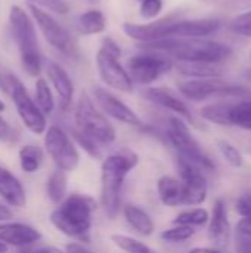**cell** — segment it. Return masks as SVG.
Masks as SVG:
<instances>
[{"label":"cell","mask_w":251,"mask_h":253,"mask_svg":"<svg viewBox=\"0 0 251 253\" xmlns=\"http://www.w3.org/2000/svg\"><path fill=\"white\" fill-rule=\"evenodd\" d=\"M139 165V156L127 148L111 153L101 163L99 205L108 219H115L123 208V188L127 176Z\"/></svg>","instance_id":"1"},{"label":"cell","mask_w":251,"mask_h":253,"mask_svg":"<svg viewBox=\"0 0 251 253\" xmlns=\"http://www.w3.org/2000/svg\"><path fill=\"white\" fill-rule=\"evenodd\" d=\"M142 49L152 50L169 56L172 61L188 64H216L222 65L231 55L232 49L222 42L206 37L198 39H161L151 43H142Z\"/></svg>","instance_id":"2"},{"label":"cell","mask_w":251,"mask_h":253,"mask_svg":"<svg viewBox=\"0 0 251 253\" xmlns=\"http://www.w3.org/2000/svg\"><path fill=\"white\" fill-rule=\"evenodd\" d=\"M98 202L89 194H68L52 211L49 219L52 225L65 237L84 245L90 243V231L93 227V213Z\"/></svg>","instance_id":"3"},{"label":"cell","mask_w":251,"mask_h":253,"mask_svg":"<svg viewBox=\"0 0 251 253\" xmlns=\"http://www.w3.org/2000/svg\"><path fill=\"white\" fill-rule=\"evenodd\" d=\"M9 28L19 50L24 71L31 77H38L43 68V56L31 15L21 6L13 4L9 10Z\"/></svg>","instance_id":"4"},{"label":"cell","mask_w":251,"mask_h":253,"mask_svg":"<svg viewBox=\"0 0 251 253\" xmlns=\"http://www.w3.org/2000/svg\"><path fill=\"white\" fill-rule=\"evenodd\" d=\"M74 127L96 141L101 147L117 141V130L109 119L96 107L87 92H81L74 105Z\"/></svg>","instance_id":"5"},{"label":"cell","mask_w":251,"mask_h":253,"mask_svg":"<svg viewBox=\"0 0 251 253\" xmlns=\"http://www.w3.org/2000/svg\"><path fill=\"white\" fill-rule=\"evenodd\" d=\"M164 136H166V142L170 147H173V150L178 153L179 157L191 162L203 172H213L216 169L213 160L201 148L198 141L191 133L188 123L183 119L178 116L169 117L164 127Z\"/></svg>","instance_id":"6"},{"label":"cell","mask_w":251,"mask_h":253,"mask_svg":"<svg viewBox=\"0 0 251 253\" xmlns=\"http://www.w3.org/2000/svg\"><path fill=\"white\" fill-rule=\"evenodd\" d=\"M179 93L192 102H201L213 98L238 99L251 96V89L240 83H232L219 77L209 79H189L178 84Z\"/></svg>","instance_id":"7"},{"label":"cell","mask_w":251,"mask_h":253,"mask_svg":"<svg viewBox=\"0 0 251 253\" xmlns=\"http://www.w3.org/2000/svg\"><path fill=\"white\" fill-rule=\"evenodd\" d=\"M121 56L120 46L111 37H104L101 47L96 53V67L101 80L112 90L121 93L133 92V82L127 70L120 64Z\"/></svg>","instance_id":"8"},{"label":"cell","mask_w":251,"mask_h":253,"mask_svg":"<svg viewBox=\"0 0 251 253\" xmlns=\"http://www.w3.org/2000/svg\"><path fill=\"white\" fill-rule=\"evenodd\" d=\"M43 147L44 154L49 156L55 169L70 173L78 168L81 154L65 127L59 125L47 126L43 133Z\"/></svg>","instance_id":"9"},{"label":"cell","mask_w":251,"mask_h":253,"mask_svg":"<svg viewBox=\"0 0 251 253\" xmlns=\"http://www.w3.org/2000/svg\"><path fill=\"white\" fill-rule=\"evenodd\" d=\"M9 95L15 105L16 114L21 119L24 127L33 135H43L47 129V117L40 111L34 98L28 93L24 83L9 71L7 74Z\"/></svg>","instance_id":"10"},{"label":"cell","mask_w":251,"mask_h":253,"mask_svg":"<svg viewBox=\"0 0 251 253\" xmlns=\"http://www.w3.org/2000/svg\"><path fill=\"white\" fill-rule=\"evenodd\" d=\"M28 9H30V15L34 21V24L38 27V30L41 31L46 42L55 50H58L61 55H64L65 58L77 59L78 49H77L75 42H74L72 36L70 34V31L65 27H62L49 12L40 9L34 4H28Z\"/></svg>","instance_id":"11"},{"label":"cell","mask_w":251,"mask_h":253,"mask_svg":"<svg viewBox=\"0 0 251 253\" xmlns=\"http://www.w3.org/2000/svg\"><path fill=\"white\" fill-rule=\"evenodd\" d=\"M200 116L219 126H235L251 130V96L206 105L201 108Z\"/></svg>","instance_id":"12"},{"label":"cell","mask_w":251,"mask_h":253,"mask_svg":"<svg viewBox=\"0 0 251 253\" xmlns=\"http://www.w3.org/2000/svg\"><path fill=\"white\" fill-rule=\"evenodd\" d=\"M175 67V62L158 52L145 50L142 53H138L132 56L127 61V73L135 83L141 86H149L154 82H157L160 77L167 74Z\"/></svg>","instance_id":"13"},{"label":"cell","mask_w":251,"mask_h":253,"mask_svg":"<svg viewBox=\"0 0 251 253\" xmlns=\"http://www.w3.org/2000/svg\"><path fill=\"white\" fill-rule=\"evenodd\" d=\"M176 166L182 182V206L203 205L209 193V182L204 172L179 156L176 159Z\"/></svg>","instance_id":"14"},{"label":"cell","mask_w":251,"mask_h":253,"mask_svg":"<svg viewBox=\"0 0 251 253\" xmlns=\"http://www.w3.org/2000/svg\"><path fill=\"white\" fill-rule=\"evenodd\" d=\"M92 99L108 119L136 129H141L145 125V122L132 107H129L121 98L105 87H95Z\"/></svg>","instance_id":"15"},{"label":"cell","mask_w":251,"mask_h":253,"mask_svg":"<svg viewBox=\"0 0 251 253\" xmlns=\"http://www.w3.org/2000/svg\"><path fill=\"white\" fill-rule=\"evenodd\" d=\"M222 27V21L217 18H200V19H176L166 18L161 39H198L215 34ZM160 39V40H161Z\"/></svg>","instance_id":"16"},{"label":"cell","mask_w":251,"mask_h":253,"mask_svg":"<svg viewBox=\"0 0 251 253\" xmlns=\"http://www.w3.org/2000/svg\"><path fill=\"white\" fill-rule=\"evenodd\" d=\"M142 96L145 101L151 102L152 105H155L158 108L173 113L175 116L183 119L186 123L197 125L191 108L172 89H169V87H146L142 90Z\"/></svg>","instance_id":"17"},{"label":"cell","mask_w":251,"mask_h":253,"mask_svg":"<svg viewBox=\"0 0 251 253\" xmlns=\"http://www.w3.org/2000/svg\"><path fill=\"white\" fill-rule=\"evenodd\" d=\"M41 240V233L25 222L9 221L0 224V242L15 249H25L36 246Z\"/></svg>","instance_id":"18"},{"label":"cell","mask_w":251,"mask_h":253,"mask_svg":"<svg viewBox=\"0 0 251 253\" xmlns=\"http://www.w3.org/2000/svg\"><path fill=\"white\" fill-rule=\"evenodd\" d=\"M46 74L59 98V107L64 113L72 108L74 101V83L67 70L56 61H46Z\"/></svg>","instance_id":"19"},{"label":"cell","mask_w":251,"mask_h":253,"mask_svg":"<svg viewBox=\"0 0 251 253\" xmlns=\"http://www.w3.org/2000/svg\"><path fill=\"white\" fill-rule=\"evenodd\" d=\"M0 199L12 209H22L27 206V191L24 184L4 166H0Z\"/></svg>","instance_id":"20"},{"label":"cell","mask_w":251,"mask_h":253,"mask_svg":"<svg viewBox=\"0 0 251 253\" xmlns=\"http://www.w3.org/2000/svg\"><path fill=\"white\" fill-rule=\"evenodd\" d=\"M121 215L127 227L141 237H151L155 233V222L152 216L141 206L127 203L121 208Z\"/></svg>","instance_id":"21"},{"label":"cell","mask_w":251,"mask_h":253,"mask_svg":"<svg viewBox=\"0 0 251 253\" xmlns=\"http://www.w3.org/2000/svg\"><path fill=\"white\" fill-rule=\"evenodd\" d=\"M209 236L220 248H226L231 237V225L228 219L226 205L223 200H216L209 219Z\"/></svg>","instance_id":"22"},{"label":"cell","mask_w":251,"mask_h":253,"mask_svg":"<svg viewBox=\"0 0 251 253\" xmlns=\"http://www.w3.org/2000/svg\"><path fill=\"white\" fill-rule=\"evenodd\" d=\"M157 194L166 208L182 206V182L172 175H163L157 181Z\"/></svg>","instance_id":"23"},{"label":"cell","mask_w":251,"mask_h":253,"mask_svg":"<svg viewBox=\"0 0 251 253\" xmlns=\"http://www.w3.org/2000/svg\"><path fill=\"white\" fill-rule=\"evenodd\" d=\"M44 162V150L36 144H25L18 150L19 169L25 175L37 173Z\"/></svg>","instance_id":"24"},{"label":"cell","mask_w":251,"mask_h":253,"mask_svg":"<svg viewBox=\"0 0 251 253\" xmlns=\"http://www.w3.org/2000/svg\"><path fill=\"white\" fill-rule=\"evenodd\" d=\"M75 28L80 34H84V36L99 34L107 28V18L102 10L90 9L77 16Z\"/></svg>","instance_id":"25"},{"label":"cell","mask_w":251,"mask_h":253,"mask_svg":"<svg viewBox=\"0 0 251 253\" xmlns=\"http://www.w3.org/2000/svg\"><path fill=\"white\" fill-rule=\"evenodd\" d=\"M46 196L55 206L68 196V176L65 172L55 169L46 179Z\"/></svg>","instance_id":"26"},{"label":"cell","mask_w":251,"mask_h":253,"mask_svg":"<svg viewBox=\"0 0 251 253\" xmlns=\"http://www.w3.org/2000/svg\"><path fill=\"white\" fill-rule=\"evenodd\" d=\"M34 102L37 104V107L46 117L50 116L56 107L52 89H50L49 83L41 77H37L36 84H34Z\"/></svg>","instance_id":"27"},{"label":"cell","mask_w":251,"mask_h":253,"mask_svg":"<svg viewBox=\"0 0 251 253\" xmlns=\"http://www.w3.org/2000/svg\"><path fill=\"white\" fill-rule=\"evenodd\" d=\"M112 245L124 253H157L154 249H151L146 243L141 242L136 237L127 236V234H120L115 233L111 236Z\"/></svg>","instance_id":"28"},{"label":"cell","mask_w":251,"mask_h":253,"mask_svg":"<svg viewBox=\"0 0 251 253\" xmlns=\"http://www.w3.org/2000/svg\"><path fill=\"white\" fill-rule=\"evenodd\" d=\"M209 219H210L209 211H206L204 208H192V209H186V211H182L180 213H178L173 224L197 228V227L207 225Z\"/></svg>","instance_id":"29"},{"label":"cell","mask_w":251,"mask_h":253,"mask_svg":"<svg viewBox=\"0 0 251 253\" xmlns=\"http://www.w3.org/2000/svg\"><path fill=\"white\" fill-rule=\"evenodd\" d=\"M68 133L71 135L72 141L75 142V145H77V148L80 151H84V154H87L90 159H95V160L96 159H102V147L96 141H93L87 135L81 133L75 127H70Z\"/></svg>","instance_id":"30"},{"label":"cell","mask_w":251,"mask_h":253,"mask_svg":"<svg viewBox=\"0 0 251 253\" xmlns=\"http://www.w3.org/2000/svg\"><path fill=\"white\" fill-rule=\"evenodd\" d=\"M194 236H195V228L186 227V225H178V224L161 231V234H160L161 240L166 243H170V245L185 243V242L191 240Z\"/></svg>","instance_id":"31"},{"label":"cell","mask_w":251,"mask_h":253,"mask_svg":"<svg viewBox=\"0 0 251 253\" xmlns=\"http://www.w3.org/2000/svg\"><path fill=\"white\" fill-rule=\"evenodd\" d=\"M219 148L220 153L223 156V159L232 166V168H241L244 165V159L241 156V153L238 151V148L235 145H232L228 141H220L219 142Z\"/></svg>","instance_id":"32"},{"label":"cell","mask_w":251,"mask_h":253,"mask_svg":"<svg viewBox=\"0 0 251 253\" xmlns=\"http://www.w3.org/2000/svg\"><path fill=\"white\" fill-rule=\"evenodd\" d=\"M28 4L43 7V10L53 12L56 15H65L70 10V6L65 0H28Z\"/></svg>","instance_id":"33"},{"label":"cell","mask_w":251,"mask_h":253,"mask_svg":"<svg viewBox=\"0 0 251 253\" xmlns=\"http://www.w3.org/2000/svg\"><path fill=\"white\" fill-rule=\"evenodd\" d=\"M231 30L237 34L251 37V10L243 12L231 22Z\"/></svg>","instance_id":"34"},{"label":"cell","mask_w":251,"mask_h":253,"mask_svg":"<svg viewBox=\"0 0 251 253\" xmlns=\"http://www.w3.org/2000/svg\"><path fill=\"white\" fill-rule=\"evenodd\" d=\"M163 10V0H143L141 1L139 13L143 19H155Z\"/></svg>","instance_id":"35"},{"label":"cell","mask_w":251,"mask_h":253,"mask_svg":"<svg viewBox=\"0 0 251 253\" xmlns=\"http://www.w3.org/2000/svg\"><path fill=\"white\" fill-rule=\"evenodd\" d=\"M228 10H251V0H204Z\"/></svg>","instance_id":"36"},{"label":"cell","mask_w":251,"mask_h":253,"mask_svg":"<svg viewBox=\"0 0 251 253\" xmlns=\"http://www.w3.org/2000/svg\"><path fill=\"white\" fill-rule=\"evenodd\" d=\"M235 209L241 216V219L251 222V191H246L238 197L235 203Z\"/></svg>","instance_id":"37"},{"label":"cell","mask_w":251,"mask_h":253,"mask_svg":"<svg viewBox=\"0 0 251 253\" xmlns=\"http://www.w3.org/2000/svg\"><path fill=\"white\" fill-rule=\"evenodd\" d=\"M18 139V135H16V130L10 126V123L7 120L3 119V116L0 114V141L1 142H9V144H13L16 142Z\"/></svg>","instance_id":"38"},{"label":"cell","mask_w":251,"mask_h":253,"mask_svg":"<svg viewBox=\"0 0 251 253\" xmlns=\"http://www.w3.org/2000/svg\"><path fill=\"white\" fill-rule=\"evenodd\" d=\"M234 249L235 253H251V234L235 231Z\"/></svg>","instance_id":"39"},{"label":"cell","mask_w":251,"mask_h":253,"mask_svg":"<svg viewBox=\"0 0 251 253\" xmlns=\"http://www.w3.org/2000/svg\"><path fill=\"white\" fill-rule=\"evenodd\" d=\"M64 252L65 253H98V252H95V251H92L87 245L80 243V242H74V240H71L70 243H67V245H65Z\"/></svg>","instance_id":"40"},{"label":"cell","mask_w":251,"mask_h":253,"mask_svg":"<svg viewBox=\"0 0 251 253\" xmlns=\"http://www.w3.org/2000/svg\"><path fill=\"white\" fill-rule=\"evenodd\" d=\"M19 253H65L64 249H59L56 246H31L21 249Z\"/></svg>","instance_id":"41"},{"label":"cell","mask_w":251,"mask_h":253,"mask_svg":"<svg viewBox=\"0 0 251 253\" xmlns=\"http://www.w3.org/2000/svg\"><path fill=\"white\" fill-rule=\"evenodd\" d=\"M9 221H13V211L12 208H9L6 203L0 200V224L9 222Z\"/></svg>","instance_id":"42"},{"label":"cell","mask_w":251,"mask_h":253,"mask_svg":"<svg viewBox=\"0 0 251 253\" xmlns=\"http://www.w3.org/2000/svg\"><path fill=\"white\" fill-rule=\"evenodd\" d=\"M7 74L9 71L3 68V65L0 64V90L3 93H9V83H7Z\"/></svg>","instance_id":"43"},{"label":"cell","mask_w":251,"mask_h":253,"mask_svg":"<svg viewBox=\"0 0 251 253\" xmlns=\"http://www.w3.org/2000/svg\"><path fill=\"white\" fill-rule=\"evenodd\" d=\"M185 253H226L217 248H194Z\"/></svg>","instance_id":"44"},{"label":"cell","mask_w":251,"mask_h":253,"mask_svg":"<svg viewBox=\"0 0 251 253\" xmlns=\"http://www.w3.org/2000/svg\"><path fill=\"white\" fill-rule=\"evenodd\" d=\"M9 246L7 245H4L3 242H0V253H9Z\"/></svg>","instance_id":"45"},{"label":"cell","mask_w":251,"mask_h":253,"mask_svg":"<svg viewBox=\"0 0 251 253\" xmlns=\"http://www.w3.org/2000/svg\"><path fill=\"white\" fill-rule=\"evenodd\" d=\"M244 77H246V79H249V80H251V68L246 70V73H244Z\"/></svg>","instance_id":"46"},{"label":"cell","mask_w":251,"mask_h":253,"mask_svg":"<svg viewBox=\"0 0 251 253\" xmlns=\"http://www.w3.org/2000/svg\"><path fill=\"white\" fill-rule=\"evenodd\" d=\"M4 110H6V104H4V102H3V101L0 99V114H1V113H3Z\"/></svg>","instance_id":"47"},{"label":"cell","mask_w":251,"mask_h":253,"mask_svg":"<svg viewBox=\"0 0 251 253\" xmlns=\"http://www.w3.org/2000/svg\"><path fill=\"white\" fill-rule=\"evenodd\" d=\"M86 1H89V3H99L101 0H86Z\"/></svg>","instance_id":"48"},{"label":"cell","mask_w":251,"mask_h":253,"mask_svg":"<svg viewBox=\"0 0 251 253\" xmlns=\"http://www.w3.org/2000/svg\"><path fill=\"white\" fill-rule=\"evenodd\" d=\"M139 1H143V0H139Z\"/></svg>","instance_id":"49"}]
</instances>
